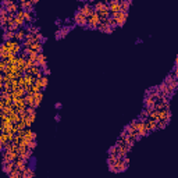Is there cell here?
<instances>
[{
    "instance_id": "cell-37",
    "label": "cell",
    "mask_w": 178,
    "mask_h": 178,
    "mask_svg": "<svg viewBox=\"0 0 178 178\" xmlns=\"http://www.w3.org/2000/svg\"><path fill=\"white\" fill-rule=\"evenodd\" d=\"M0 150H2V149H0Z\"/></svg>"
},
{
    "instance_id": "cell-2",
    "label": "cell",
    "mask_w": 178,
    "mask_h": 178,
    "mask_svg": "<svg viewBox=\"0 0 178 178\" xmlns=\"http://www.w3.org/2000/svg\"><path fill=\"white\" fill-rule=\"evenodd\" d=\"M110 15H111L113 18L115 20V22H117V26H122L124 24H125L127 18H128V13H124V11H118V13L110 14Z\"/></svg>"
},
{
    "instance_id": "cell-24",
    "label": "cell",
    "mask_w": 178,
    "mask_h": 178,
    "mask_svg": "<svg viewBox=\"0 0 178 178\" xmlns=\"http://www.w3.org/2000/svg\"><path fill=\"white\" fill-rule=\"evenodd\" d=\"M104 21H106V22H107V24H109V25L111 26V28H117V22H115V20H114V18H113L111 15H110L109 18H106Z\"/></svg>"
},
{
    "instance_id": "cell-28",
    "label": "cell",
    "mask_w": 178,
    "mask_h": 178,
    "mask_svg": "<svg viewBox=\"0 0 178 178\" xmlns=\"http://www.w3.org/2000/svg\"><path fill=\"white\" fill-rule=\"evenodd\" d=\"M64 22H66V25H71V24L74 22V20H73V18H66V20H64Z\"/></svg>"
},
{
    "instance_id": "cell-17",
    "label": "cell",
    "mask_w": 178,
    "mask_h": 178,
    "mask_svg": "<svg viewBox=\"0 0 178 178\" xmlns=\"http://www.w3.org/2000/svg\"><path fill=\"white\" fill-rule=\"evenodd\" d=\"M20 4V9H22L24 11H33V4L31 3L29 0L28 2H22V3H18Z\"/></svg>"
},
{
    "instance_id": "cell-4",
    "label": "cell",
    "mask_w": 178,
    "mask_h": 178,
    "mask_svg": "<svg viewBox=\"0 0 178 178\" xmlns=\"http://www.w3.org/2000/svg\"><path fill=\"white\" fill-rule=\"evenodd\" d=\"M73 26L74 25H64V26H61V28H60L59 31H56V33H54L56 39H64V38L67 36V33L73 29Z\"/></svg>"
},
{
    "instance_id": "cell-33",
    "label": "cell",
    "mask_w": 178,
    "mask_h": 178,
    "mask_svg": "<svg viewBox=\"0 0 178 178\" xmlns=\"http://www.w3.org/2000/svg\"><path fill=\"white\" fill-rule=\"evenodd\" d=\"M29 2H31V3H32V4H33V6H35V4H36V3H38V2H39V0H29Z\"/></svg>"
},
{
    "instance_id": "cell-27",
    "label": "cell",
    "mask_w": 178,
    "mask_h": 178,
    "mask_svg": "<svg viewBox=\"0 0 178 178\" xmlns=\"http://www.w3.org/2000/svg\"><path fill=\"white\" fill-rule=\"evenodd\" d=\"M0 15H3V17L9 15V13H7V10H6V7H4V6L0 7Z\"/></svg>"
},
{
    "instance_id": "cell-20",
    "label": "cell",
    "mask_w": 178,
    "mask_h": 178,
    "mask_svg": "<svg viewBox=\"0 0 178 178\" xmlns=\"http://www.w3.org/2000/svg\"><path fill=\"white\" fill-rule=\"evenodd\" d=\"M42 45H43V43H40V42H32V43H31V46H29V49L33 50V52L42 53V50H43Z\"/></svg>"
},
{
    "instance_id": "cell-13",
    "label": "cell",
    "mask_w": 178,
    "mask_h": 178,
    "mask_svg": "<svg viewBox=\"0 0 178 178\" xmlns=\"http://www.w3.org/2000/svg\"><path fill=\"white\" fill-rule=\"evenodd\" d=\"M35 177V171L32 167H26L24 171H21V178H31Z\"/></svg>"
},
{
    "instance_id": "cell-1",
    "label": "cell",
    "mask_w": 178,
    "mask_h": 178,
    "mask_svg": "<svg viewBox=\"0 0 178 178\" xmlns=\"http://www.w3.org/2000/svg\"><path fill=\"white\" fill-rule=\"evenodd\" d=\"M86 20H88V24H86V26H85L86 29H98V25H99V22H100V18H99V15H98L96 11H93L89 17H86Z\"/></svg>"
},
{
    "instance_id": "cell-3",
    "label": "cell",
    "mask_w": 178,
    "mask_h": 178,
    "mask_svg": "<svg viewBox=\"0 0 178 178\" xmlns=\"http://www.w3.org/2000/svg\"><path fill=\"white\" fill-rule=\"evenodd\" d=\"M73 20H74V24H75V25L84 26V28H85V26H86V24H88V20H86V17L82 13H79L78 10H77V13L74 14Z\"/></svg>"
},
{
    "instance_id": "cell-10",
    "label": "cell",
    "mask_w": 178,
    "mask_h": 178,
    "mask_svg": "<svg viewBox=\"0 0 178 178\" xmlns=\"http://www.w3.org/2000/svg\"><path fill=\"white\" fill-rule=\"evenodd\" d=\"M2 166H3V171L6 173V174L11 173L14 168H15V163L14 162H4V160H2Z\"/></svg>"
},
{
    "instance_id": "cell-30",
    "label": "cell",
    "mask_w": 178,
    "mask_h": 178,
    "mask_svg": "<svg viewBox=\"0 0 178 178\" xmlns=\"http://www.w3.org/2000/svg\"><path fill=\"white\" fill-rule=\"evenodd\" d=\"M54 24H56V25H59V26H61V25H63V21L57 18V20H56V22H54Z\"/></svg>"
},
{
    "instance_id": "cell-11",
    "label": "cell",
    "mask_w": 178,
    "mask_h": 178,
    "mask_svg": "<svg viewBox=\"0 0 178 178\" xmlns=\"http://www.w3.org/2000/svg\"><path fill=\"white\" fill-rule=\"evenodd\" d=\"M18 9H20V4L17 3V2H13V3L7 4L6 6V10L9 14H15L17 11H18Z\"/></svg>"
},
{
    "instance_id": "cell-35",
    "label": "cell",
    "mask_w": 178,
    "mask_h": 178,
    "mask_svg": "<svg viewBox=\"0 0 178 178\" xmlns=\"http://www.w3.org/2000/svg\"><path fill=\"white\" fill-rule=\"evenodd\" d=\"M77 2H84V0H77Z\"/></svg>"
},
{
    "instance_id": "cell-6",
    "label": "cell",
    "mask_w": 178,
    "mask_h": 178,
    "mask_svg": "<svg viewBox=\"0 0 178 178\" xmlns=\"http://www.w3.org/2000/svg\"><path fill=\"white\" fill-rule=\"evenodd\" d=\"M107 4H109L110 14H114V13H118L120 11V2L118 0H109Z\"/></svg>"
},
{
    "instance_id": "cell-36",
    "label": "cell",
    "mask_w": 178,
    "mask_h": 178,
    "mask_svg": "<svg viewBox=\"0 0 178 178\" xmlns=\"http://www.w3.org/2000/svg\"><path fill=\"white\" fill-rule=\"evenodd\" d=\"M10 2H17V0H10Z\"/></svg>"
},
{
    "instance_id": "cell-22",
    "label": "cell",
    "mask_w": 178,
    "mask_h": 178,
    "mask_svg": "<svg viewBox=\"0 0 178 178\" xmlns=\"http://www.w3.org/2000/svg\"><path fill=\"white\" fill-rule=\"evenodd\" d=\"M7 175H9L10 178H21V171H20V170H18V168L15 167V168L13 170V171H11V173H9Z\"/></svg>"
},
{
    "instance_id": "cell-34",
    "label": "cell",
    "mask_w": 178,
    "mask_h": 178,
    "mask_svg": "<svg viewBox=\"0 0 178 178\" xmlns=\"http://www.w3.org/2000/svg\"><path fill=\"white\" fill-rule=\"evenodd\" d=\"M86 2H88V3H91V4H92L93 2H96V0H86Z\"/></svg>"
},
{
    "instance_id": "cell-18",
    "label": "cell",
    "mask_w": 178,
    "mask_h": 178,
    "mask_svg": "<svg viewBox=\"0 0 178 178\" xmlns=\"http://www.w3.org/2000/svg\"><path fill=\"white\" fill-rule=\"evenodd\" d=\"M36 66H39L40 68H42V67H45V66H47V64H46V56H45L43 53H39V54H38Z\"/></svg>"
},
{
    "instance_id": "cell-9",
    "label": "cell",
    "mask_w": 178,
    "mask_h": 178,
    "mask_svg": "<svg viewBox=\"0 0 178 178\" xmlns=\"http://www.w3.org/2000/svg\"><path fill=\"white\" fill-rule=\"evenodd\" d=\"M145 127H146L149 134L153 132V131H157V121H153V120H150V118H146L145 120Z\"/></svg>"
},
{
    "instance_id": "cell-21",
    "label": "cell",
    "mask_w": 178,
    "mask_h": 178,
    "mask_svg": "<svg viewBox=\"0 0 178 178\" xmlns=\"http://www.w3.org/2000/svg\"><path fill=\"white\" fill-rule=\"evenodd\" d=\"M14 22H15V25L18 26V28H24V26H25V21H24V18L20 15H14Z\"/></svg>"
},
{
    "instance_id": "cell-32",
    "label": "cell",
    "mask_w": 178,
    "mask_h": 178,
    "mask_svg": "<svg viewBox=\"0 0 178 178\" xmlns=\"http://www.w3.org/2000/svg\"><path fill=\"white\" fill-rule=\"evenodd\" d=\"M60 120H61V117H60V114H56V115H54V121H57V122H59Z\"/></svg>"
},
{
    "instance_id": "cell-26",
    "label": "cell",
    "mask_w": 178,
    "mask_h": 178,
    "mask_svg": "<svg viewBox=\"0 0 178 178\" xmlns=\"http://www.w3.org/2000/svg\"><path fill=\"white\" fill-rule=\"evenodd\" d=\"M42 74L43 75H46V77H49L50 75V68L47 66H45V67H42Z\"/></svg>"
},
{
    "instance_id": "cell-7",
    "label": "cell",
    "mask_w": 178,
    "mask_h": 178,
    "mask_svg": "<svg viewBox=\"0 0 178 178\" xmlns=\"http://www.w3.org/2000/svg\"><path fill=\"white\" fill-rule=\"evenodd\" d=\"M35 20H36V15H35L33 11H24V21H25V25L33 24Z\"/></svg>"
},
{
    "instance_id": "cell-23",
    "label": "cell",
    "mask_w": 178,
    "mask_h": 178,
    "mask_svg": "<svg viewBox=\"0 0 178 178\" xmlns=\"http://www.w3.org/2000/svg\"><path fill=\"white\" fill-rule=\"evenodd\" d=\"M39 79H40V86H42V89H46L47 84H49V77H46V75H42Z\"/></svg>"
},
{
    "instance_id": "cell-29",
    "label": "cell",
    "mask_w": 178,
    "mask_h": 178,
    "mask_svg": "<svg viewBox=\"0 0 178 178\" xmlns=\"http://www.w3.org/2000/svg\"><path fill=\"white\" fill-rule=\"evenodd\" d=\"M61 107H63V104H61L60 102H57L56 104H54V109H57V110H61Z\"/></svg>"
},
{
    "instance_id": "cell-15",
    "label": "cell",
    "mask_w": 178,
    "mask_h": 178,
    "mask_svg": "<svg viewBox=\"0 0 178 178\" xmlns=\"http://www.w3.org/2000/svg\"><path fill=\"white\" fill-rule=\"evenodd\" d=\"M25 35H26V29H25V28H20V29L15 32V40L22 42V40L25 39Z\"/></svg>"
},
{
    "instance_id": "cell-14",
    "label": "cell",
    "mask_w": 178,
    "mask_h": 178,
    "mask_svg": "<svg viewBox=\"0 0 178 178\" xmlns=\"http://www.w3.org/2000/svg\"><path fill=\"white\" fill-rule=\"evenodd\" d=\"M3 39L4 40H13V39H15V32H14L13 29H6L4 31V33H3Z\"/></svg>"
},
{
    "instance_id": "cell-5",
    "label": "cell",
    "mask_w": 178,
    "mask_h": 178,
    "mask_svg": "<svg viewBox=\"0 0 178 178\" xmlns=\"http://www.w3.org/2000/svg\"><path fill=\"white\" fill-rule=\"evenodd\" d=\"M98 29H99L100 32H104V33H113L114 28H111V26H110L109 24L106 22L104 20H100L99 25H98Z\"/></svg>"
},
{
    "instance_id": "cell-16",
    "label": "cell",
    "mask_w": 178,
    "mask_h": 178,
    "mask_svg": "<svg viewBox=\"0 0 178 178\" xmlns=\"http://www.w3.org/2000/svg\"><path fill=\"white\" fill-rule=\"evenodd\" d=\"M42 98H43V91H39V92H35L33 93V99H35V109H38L42 102Z\"/></svg>"
},
{
    "instance_id": "cell-8",
    "label": "cell",
    "mask_w": 178,
    "mask_h": 178,
    "mask_svg": "<svg viewBox=\"0 0 178 178\" xmlns=\"http://www.w3.org/2000/svg\"><path fill=\"white\" fill-rule=\"evenodd\" d=\"M78 11H79V13H82L85 17H89L95 10H93V7H92V4H91V3H85L82 7H81V9H78Z\"/></svg>"
},
{
    "instance_id": "cell-31",
    "label": "cell",
    "mask_w": 178,
    "mask_h": 178,
    "mask_svg": "<svg viewBox=\"0 0 178 178\" xmlns=\"http://www.w3.org/2000/svg\"><path fill=\"white\" fill-rule=\"evenodd\" d=\"M3 82H4V74L0 73V84H3Z\"/></svg>"
},
{
    "instance_id": "cell-19",
    "label": "cell",
    "mask_w": 178,
    "mask_h": 178,
    "mask_svg": "<svg viewBox=\"0 0 178 178\" xmlns=\"http://www.w3.org/2000/svg\"><path fill=\"white\" fill-rule=\"evenodd\" d=\"M24 28L26 29V32H28V33H39L40 32V28H39V26L33 25V24H29V25L24 26Z\"/></svg>"
},
{
    "instance_id": "cell-25",
    "label": "cell",
    "mask_w": 178,
    "mask_h": 178,
    "mask_svg": "<svg viewBox=\"0 0 178 178\" xmlns=\"http://www.w3.org/2000/svg\"><path fill=\"white\" fill-rule=\"evenodd\" d=\"M109 156H114V157H118L117 156V146H111V148L109 149Z\"/></svg>"
},
{
    "instance_id": "cell-12",
    "label": "cell",
    "mask_w": 178,
    "mask_h": 178,
    "mask_svg": "<svg viewBox=\"0 0 178 178\" xmlns=\"http://www.w3.org/2000/svg\"><path fill=\"white\" fill-rule=\"evenodd\" d=\"M25 89L24 88H17V89H13L11 91V96H13V99H15V98H24L25 96Z\"/></svg>"
}]
</instances>
